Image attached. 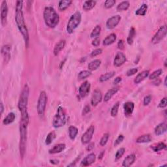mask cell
Wrapping results in <instances>:
<instances>
[{"label": "cell", "instance_id": "cell-1", "mask_svg": "<svg viewBox=\"0 0 167 167\" xmlns=\"http://www.w3.org/2000/svg\"><path fill=\"white\" fill-rule=\"evenodd\" d=\"M23 1H17L16 3V13H15V21L16 26L20 32L23 36V38L24 39L25 45L26 48L28 47L29 41V36L28 30L26 26L24 13H23Z\"/></svg>", "mask_w": 167, "mask_h": 167}, {"label": "cell", "instance_id": "cell-2", "mask_svg": "<svg viewBox=\"0 0 167 167\" xmlns=\"http://www.w3.org/2000/svg\"><path fill=\"white\" fill-rule=\"evenodd\" d=\"M29 96V88L28 84H26L22 90L18 103V108L20 112H21V119H29V114L28 112Z\"/></svg>", "mask_w": 167, "mask_h": 167}, {"label": "cell", "instance_id": "cell-3", "mask_svg": "<svg viewBox=\"0 0 167 167\" xmlns=\"http://www.w3.org/2000/svg\"><path fill=\"white\" fill-rule=\"evenodd\" d=\"M43 18L46 25L51 28H56L59 22V16L52 7H46L43 12Z\"/></svg>", "mask_w": 167, "mask_h": 167}, {"label": "cell", "instance_id": "cell-4", "mask_svg": "<svg viewBox=\"0 0 167 167\" xmlns=\"http://www.w3.org/2000/svg\"><path fill=\"white\" fill-rule=\"evenodd\" d=\"M29 120L21 119L20 123V143H19V150L20 155L22 159L24 158L26 153V142H27V135H28V126Z\"/></svg>", "mask_w": 167, "mask_h": 167}, {"label": "cell", "instance_id": "cell-5", "mask_svg": "<svg viewBox=\"0 0 167 167\" xmlns=\"http://www.w3.org/2000/svg\"><path fill=\"white\" fill-rule=\"evenodd\" d=\"M67 121V116L65 109L62 106H59L57 109L56 114L53 118L52 125L55 128H59L64 126Z\"/></svg>", "mask_w": 167, "mask_h": 167}, {"label": "cell", "instance_id": "cell-6", "mask_svg": "<svg viewBox=\"0 0 167 167\" xmlns=\"http://www.w3.org/2000/svg\"><path fill=\"white\" fill-rule=\"evenodd\" d=\"M81 21L82 15L79 11L75 12L71 16L69 21H68L67 25V31L69 34H71L75 31V30L77 28L78 26L81 24Z\"/></svg>", "mask_w": 167, "mask_h": 167}, {"label": "cell", "instance_id": "cell-7", "mask_svg": "<svg viewBox=\"0 0 167 167\" xmlns=\"http://www.w3.org/2000/svg\"><path fill=\"white\" fill-rule=\"evenodd\" d=\"M47 95L45 91H42L40 93V95L37 101V110L39 116L42 118L44 116L46 103H47Z\"/></svg>", "mask_w": 167, "mask_h": 167}, {"label": "cell", "instance_id": "cell-8", "mask_svg": "<svg viewBox=\"0 0 167 167\" xmlns=\"http://www.w3.org/2000/svg\"><path fill=\"white\" fill-rule=\"evenodd\" d=\"M166 26L163 25L159 28L158 31L156 32L154 36L152 39V43L153 45H157L161 42L166 35Z\"/></svg>", "mask_w": 167, "mask_h": 167}, {"label": "cell", "instance_id": "cell-9", "mask_svg": "<svg viewBox=\"0 0 167 167\" xmlns=\"http://www.w3.org/2000/svg\"><path fill=\"white\" fill-rule=\"evenodd\" d=\"M95 132V126L94 125H91L86 130V131L84 133L81 138V142L83 144H89L91 141L93 135L94 134Z\"/></svg>", "mask_w": 167, "mask_h": 167}, {"label": "cell", "instance_id": "cell-10", "mask_svg": "<svg viewBox=\"0 0 167 167\" xmlns=\"http://www.w3.org/2000/svg\"><path fill=\"white\" fill-rule=\"evenodd\" d=\"M8 6L7 3L6 1H3L1 5V25L5 26L7 24V20L8 15Z\"/></svg>", "mask_w": 167, "mask_h": 167}, {"label": "cell", "instance_id": "cell-11", "mask_svg": "<svg viewBox=\"0 0 167 167\" xmlns=\"http://www.w3.org/2000/svg\"><path fill=\"white\" fill-rule=\"evenodd\" d=\"M90 88H91V84L88 81H85L79 87L78 93L79 95L81 98H84L89 94Z\"/></svg>", "mask_w": 167, "mask_h": 167}, {"label": "cell", "instance_id": "cell-12", "mask_svg": "<svg viewBox=\"0 0 167 167\" xmlns=\"http://www.w3.org/2000/svg\"><path fill=\"white\" fill-rule=\"evenodd\" d=\"M120 21H121V16L119 15H115L112 17L109 18L106 23V26L108 29H112L115 28L118 25Z\"/></svg>", "mask_w": 167, "mask_h": 167}, {"label": "cell", "instance_id": "cell-13", "mask_svg": "<svg viewBox=\"0 0 167 167\" xmlns=\"http://www.w3.org/2000/svg\"><path fill=\"white\" fill-rule=\"evenodd\" d=\"M103 99V95L101 91L99 89H96L93 93L91 99V105L93 106H97L101 102Z\"/></svg>", "mask_w": 167, "mask_h": 167}, {"label": "cell", "instance_id": "cell-14", "mask_svg": "<svg viewBox=\"0 0 167 167\" xmlns=\"http://www.w3.org/2000/svg\"><path fill=\"white\" fill-rule=\"evenodd\" d=\"M127 60L125 55L122 52H118L114 59V65L116 67H120L124 64Z\"/></svg>", "mask_w": 167, "mask_h": 167}, {"label": "cell", "instance_id": "cell-15", "mask_svg": "<svg viewBox=\"0 0 167 167\" xmlns=\"http://www.w3.org/2000/svg\"><path fill=\"white\" fill-rule=\"evenodd\" d=\"M96 160V155L95 154H94L93 153H89V155H87L86 157H85L84 159L81 162V166H88L91 165L92 164H93V163Z\"/></svg>", "mask_w": 167, "mask_h": 167}, {"label": "cell", "instance_id": "cell-16", "mask_svg": "<svg viewBox=\"0 0 167 167\" xmlns=\"http://www.w3.org/2000/svg\"><path fill=\"white\" fill-rule=\"evenodd\" d=\"M1 54L5 63H7L11 59V46L9 45L3 46L1 48Z\"/></svg>", "mask_w": 167, "mask_h": 167}, {"label": "cell", "instance_id": "cell-17", "mask_svg": "<svg viewBox=\"0 0 167 167\" xmlns=\"http://www.w3.org/2000/svg\"><path fill=\"white\" fill-rule=\"evenodd\" d=\"M135 108V104L134 103L131 101L126 102L124 105H123V109H124V113L125 116L127 117H129L131 116Z\"/></svg>", "mask_w": 167, "mask_h": 167}, {"label": "cell", "instance_id": "cell-18", "mask_svg": "<svg viewBox=\"0 0 167 167\" xmlns=\"http://www.w3.org/2000/svg\"><path fill=\"white\" fill-rule=\"evenodd\" d=\"M149 75V71L148 70H145L141 73H138L137 76H136V78L134 80V82L136 84H138L140 82H142L144 80H145Z\"/></svg>", "mask_w": 167, "mask_h": 167}, {"label": "cell", "instance_id": "cell-19", "mask_svg": "<svg viewBox=\"0 0 167 167\" xmlns=\"http://www.w3.org/2000/svg\"><path fill=\"white\" fill-rule=\"evenodd\" d=\"M136 160V156L135 154H130L127 155L123 160L122 163V166L128 167L131 166L135 163Z\"/></svg>", "mask_w": 167, "mask_h": 167}, {"label": "cell", "instance_id": "cell-20", "mask_svg": "<svg viewBox=\"0 0 167 167\" xmlns=\"http://www.w3.org/2000/svg\"><path fill=\"white\" fill-rule=\"evenodd\" d=\"M66 148V146L65 144H58L55 145L52 148L49 150V153L51 154H56V153H61L63 151H64Z\"/></svg>", "mask_w": 167, "mask_h": 167}, {"label": "cell", "instance_id": "cell-21", "mask_svg": "<svg viewBox=\"0 0 167 167\" xmlns=\"http://www.w3.org/2000/svg\"><path fill=\"white\" fill-rule=\"evenodd\" d=\"M119 88L118 87H116V88H113L111 89H109L108 91L106 93V94L105 95V97H104V101L105 102H108L110 100H111L112 98V97L114 95H115L117 93H118V92L119 91Z\"/></svg>", "mask_w": 167, "mask_h": 167}, {"label": "cell", "instance_id": "cell-22", "mask_svg": "<svg viewBox=\"0 0 167 167\" xmlns=\"http://www.w3.org/2000/svg\"><path fill=\"white\" fill-rule=\"evenodd\" d=\"M65 44H66V41H65V40H64V39L60 40V41L58 43H56L55 46H54V56H56L59 54V52H61L63 48H64Z\"/></svg>", "mask_w": 167, "mask_h": 167}, {"label": "cell", "instance_id": "cell-23", "mask_svg": "<svg viewBox=\"0 0 167 167\" xmlns=\"http://www.w3.org/2000/svg\"><path fill=\"white\" fill-rule=\"evenodd\" d=\"M167 130L166 125L165 123H161L158 125H157L156 127L154 129V133L156 135L160 136L166 133Z\"/></svg>", "mask_w": 167, "mask_h": 167}, {"label": "cell", "instance_id": "cell-24", "mask_svg": "<svg viewBox=\"0 0 167 167\" xmlns=\"http://www.w3.org/2000/svg\"><path fill=\"white\" fill-rule=\"evenodd\" d=\"M117 39V36L115 33H111L109 35H108L103 41V45L105 46H109L116 41Z\"/></svg>", "mask_w": 167, "mask_h": 167}, {"label": "cell", "instance_id": "cell-25", "mask_svg": "<svg viewBox=\"0 0 167 167\" xmlns=\"http://www.w3.org/2000/svg\"><path fill=\"white\" fill-rule=\"evenodd\" d=\"M73 1L71 0H61L59 2L58 9L60 11H65V9H67L71 5Z\"/></svg>", "mask_w": 167, "mask_h": 167}, {"label": "cell", "instance_id": "cell-26", "mask_svg": "<svg viewBox=\"0 0 167 167\" xmlns=\"http://www.w3.org/2000/svg\"><path fill=\"white\" fill-rule=\"evenodd\" d=\"M101 64V61L100 59H95L90 62L88 64V69L90 71H93L97 69Z\"/></svg>", "mask_w": 167, "mask_h": 167}, {"label": "cell", "instance_id": "cell-27", "mask_svg": "<svg viewBox=\"0 0 167 167\" xmlns=\"http://www.w3.org/2000/svg\"><path fill=\"white\" fill-rule=\"evenodd\" d=\"M115 75H116V73L114 71H111V72L106 73H105V74H103L100 76L99 82H106L107 81H108V80L114 77V76H115Z\"/></svg>", "mask_w": 167, "mask_h": 167}, {"label": "cell", "instance_id": "cell-28", "mask_svg": "<svg viewBox=\"0 0 167 167\" xmlns=\"http://www.w3.org/2000/svg\"><path fill=\"white\" fill-rule=\"evenodd\" d=\"M152 136L149 134L143 135L142 136H140L139 137L136 139V142L138 144L141 143H148L152 141Z\"/></svg>", "mask_w": 167, "mask_h": 167}, {"label": "cell", "instance_id": "cell-29", "mask_svg": "<svg viewBox=\"0 0 167 167\" xmlns=\"http://www.w3.org/2000/svg\"><path fill=\"white\" fill-rule=\"evenodd\" d=\"M16 118V116L13 112L9 113L7 116L5 118H4L3 121V123L5 125H7L11 124L13 122L15 121V119Z\"/></svg>", "mask_w": 167, "mask_h": 167}, {"label": "cell", "instance_id": "cell-30", "mask_svg": "<svg viewBox=\"0 0 167 167\" xmlns=\"http://www.w3.org/2000/svg\"><path fill=\"white\" fill-rule=\"evenodd\" d=\"M78 133V129L75 126H70L69 127V136L72 140H74Z\"/></svg>", "mask_w": 167, "mask_h": 167}, {"label": "cell", "instance_id": "cell-31", "mask_svg": "<svg viewBox=\"0 0 167 167\" xmlns=\"http://www.w3.org/2000/svg\"><path fill=\"white\" fill-rule=\"evenodd\" d=\"M96 3V1H86L84 3L82 8L85 11H89L95 7Z\"/></svg>", "mask_w": 167, "mask_h": 167}, {"label": "cell", "instance_id": "cell-32", "mask_svg": "<svg viewBox=\"0 0 167 167\" xmlns=\"http://www.w3.org/2000/svg\"><path fill=\"white\" fill-rule=\"evenodd\" d=\"M148 8V5L146 4V3H143V4L136 10L135 12V15L137 16H145L147 12Z\"/></svg>", "mask_w": 167, "mask_h": 167}, {"label": "cell", "instance_id": "cell-33", "mask_svg": "<svg viewBox=\"0 0 167 167\" xmlns=\"http://www.w3.org/2000/svg\"><path fill=\"white\" fill-rule=\"evenodd\" d=\"M130 7V3L128 1H124L119 3L117 6V11H127Z\"/></svg>", "mask_w": 167, "mask_h": 167}, {"label": "cell", "instance_id": "cell-34", "mask_svg": "<svg viewBox=\"0 0 167 167\" xmlns=\"http://www.w3.org/2000/svg\"><path fill=\"white\" fill-rule=\"evenodd\" d=\"M135 35H136V30L134 28H131V29H130L127 39V42L129 45H131L133 43Z\"/></svg>", "mask_w": 167, "mask_h": 167}, {"label": "cell", "instance_id": "cell-35", "mask_svg": "<svg viewBox=\"0 0 167 167\" xmlns=\"http://www.w3.org/2000/svg\"><path fill=\"white\" fill-rule=\"evenodd\" d=\"M152 149L153 150V152H159L161 150L166 149V145L164 142H159L157 144L153 145L152 147Z\"/></svg>", "mask_w": 167, "mask_h": 167}, {"label": "cell", "instance_id": "cell-36", "mask_svg": "<svg viewBox=\"0 0 167 167\" xmlns=\"http://www.w3.org/2000/svg\"><path fill=\"white\" fill-rule=\"evenodd\" d=\"M101 27L99 25L96 26L95 28L93 29V31H92L91 34H90V37L91 38H96L98 37L101 34Z\"/></svg>", "mask_w": 167, "mask_h": 167}, {"label": "cell", "instance_id": "cell-37", "mask_svg": "<svg viewBox=\"0 0 167 167\" xmlns=\"http://www.w3.org/2000/svg\"><path fill=\"white\" fill-rule=\"evenodd\" d=\"M56 133L54 131H51L50 132L47 136H46V140H45V144L46 145H50L53 142V140H54L56 138Z\"/></svg>", "mask_w": 167, "mask_h": 167}, {"label": "cell", "instance_id": "cell-38", "mask_svg": "<svg viewBox=\"0 0 167 167\" xmlns=\"http://www.w3.org/2000/svg\"><path fill=\"white\" fill-rule=\"evenodd\" d=\"M91 75H92L91 71L84 70V71H82L78 73V78L79 80H84V79H86L87 78H88L89 76H90Z\"/></svg>", "mask_w": 167, "mask_h": 167}, {"label": "cell", "instance_id": "cell-39", "mask_svg": "<svg viewBox=\"0 0 167 167\" xmlns=\"http://www.w3.org/2000/svg\"><path fill=\"white\" fill-rule=\"evenodd\" d=\"M163 73V70L161 69H159L156 71H153L151 75L149 76V79L150 80H155L158 78L160 76L162 75Z\"/></svg>", "mask_w": 167, "mask_h": 167}, {"label": "cell", "instance_id": "cell-40", "mask_svg": "<svg viewBox=\"0 0 167 167\" xmlns=\"http://www.w3.org/2000/svg\"><path fill=\"white\" fill-rule=\"evenodd\" d=\"M119 107V102H117L116 104L112 106L111 111V114L112 117H116L117 115H118Z\"/></svg>", "mask_w": 167, "mask_h": 167}, {"label": "cell", "instance_id": "cell-41", "mask_svg": "<svg viewBox=\"0 0 167 167\" xmlns=\"http://www.w3.org/2000/svg\"><path fill=\"white\" fill-rule=\"evenodd\" d=\"M125 152V149L124 148H121L119 149L118 151H117L116 155H115V158L116 161L122 158V157L124 155V153Z\"/></svg>", "mask_w": 167, "mask_h": 167}, {"label": "cell", "instance_id": "cell-42", "mask_svg": "<svg viewBox=\"0 0 167 167\" xmlns=\"http://www.w3.org/2000/svg\"><path fill=\"white\" fill-rule=\"evenodd\" d=\"M109 134L108 133H105V134L102 136V138L100 140V145L101 146H105L108 142V140L109 139Z\"/></svg>", "mask_w": 167, "mask_h": 167}, {"label": "cell", "instance_id": "cell-43", "mask_svg": "<svg viewBox=\"0 0 167 167\" xmlns=\"http://www.w3.org/2000/svg\"><path fill=\"white\" fill-rule=\"evenodd\" d=\"M115 0H106L105 2V7L106 9H111L116 4Z\"/></svg>", "mask_w": 167, "mask_h": 167}, {"label": "cell", "instance_id": "cell-44", "mask_svg": "<svg viewBox=\"0 0 167 167\" xmlns=\"http://www.w3.org/2000/svg\"><path fill=\"white\" fill-rule=\"evenodd\" d=\"M123 140H124V136H123V135H119L118 136V137L117 138L116 140H115L114 145V146H118L119 144H121L123 142Z\"/></svg>", "mask_w": 167, "mask_h": 167}, {"label": "cell", "instance_id": "cell-45", "mask_svg": "<svg viewBox=\"0 0 167 167\" xmlns=\"http://www.w3.org/2000/svg\"><path fill=\"white\" fill-rule=\"evenodd\" d=\"M152 100V95H147L146 96L144 99V101H143V104L144 106H148L150 103H151Z\"/></svg>", "mask_w": 167, "mask_h": 167}, {"label": "cell", "instance_id": "cell-46", "mask_svg": "<svg viewBox=\"0 0 167 167\" xmlns=\"http://www.w3.org/2000/svg\"><path fill=\"white\" fill-rule=\"evenodd\" d=\"M102 52H103V50L101 48H97L92 52L91 57H92V58H94V57H96L97 56L102 54Z\"/></svg>", "mask_w": 167, "mask_h": 167}, {"label": "cell", "instance_id": "cell-47", "mask_svg": "<svg viewBox=\"0 0 167 167\" xmlns=\"http://www.w3.org/2000/svg\"><path fill=\"white\" fill-rule=\"evenodd\" d=\"M137 72H138V69L137 68H133V69L128 70V71H127L126 75L127 76H133L134 75H135Z\"/></svg>", "mask_w": 167, "mask_h": 167}, {"label": "cell", "instance_id": "cell-48", "mask_svg": "<svg viewBox=\"0 0 167 167\" xmlns=\"http://www.w3.org/2000/svg\"><path fill=\"white\" fill-rule=\"evenodd\" d=\"M167 105V102H166V98L164 97L163 98L161 101H160L159 104V107L161 108H164Z\"/></svg>", "mask_w": 167, "mask_h": 167}, {"label": "cell", "instance_id": "cell-49", "mask_svg": "<svg viewBox=\"0 0 167 167\" xmlns=\"http://www.w3.org/2000/svg\"><path fill=\"white\" fill-rule=\"evenodd\" d=\"M125 47V42L122 39H120L118 42V48L120 50H123Z\"/></svg>", "mask_w": 167, "mask_h": 167}, {"label": "cell", "instance_id": "cell-50", "mask_svg": "<svg viewBox=\"0 0 167 167\" xmlns=\"http://www.w3.org/2000/svg\"><path fill=\"white\" fill-rule=\"evenodd\" d=\"M100 43H101V41H100V39L99 37H96L92 41V44L93 46H95V47H97V46H99Z\"/></svg>", "mask_w": 167, "mask_h": 167}, {"label": "cell", "instance_id": "cell-51", "mask_svg": "<svg viewBox=\"0 0 167 167\" xmlns=\"http://www.w3.org/2000/svg\"><path fill=\"white\" fill-rule=\"evenodd\" d=\"M90 112V106L89 105H86L84 108L83 109V115H86V114H88V112Z\"/></svg>", "mask_w": 167, "mask_h": 167}, {"label": "cell", "instance_id": "cell-52", "mask_svg": "<svg viewBox=\"0 0 167 167\" xmlns=\"http://www.w3.org/2000/svg\"><path fill=\"white\" fill-rule=\"evenodd\" d=\"M94 146H95V144L94 143H89V145L87 147V148L86 149L88 150V151H91V150L93 149V148H94Z\"/></svg>", "mask_w": 167, "mask_h": 167}, {"label": "cell", "instance_id": "cell-53", "mask_svg": "<svg viewBox=\"0 0 167 167\" xmlns=\"http://www.w3.org/2000/svg\"><path fill=\"white\" fill-rule=\"evenodd\" d=\"M121 81L122 78L120 77V76H118V77H116L114 81V84H119Z\"/></svg>", "mask_w": 167, "mask_h": 167}, {"label": "cell", "instance_id": "cell-54", "mask_svg": "<svg viewBox=\"0 0 167 167\" xmlns=\"http://www.w3.org/2000/svg\"><path fill=\"white\" fill-rule=\"evenodd\" d=\"M50 163H52L53 165H58L59 163V160H57V159H51L50 160Z\"/></svg>", "mask_w": 167, "mask_h": 167}, {"label": "cell", "instance_id": "cell-55", "mask_svg": "<svg viewBox=\"0 0 167 167\" xmlns=\"http://www.w3.org/2000/svg\"><path fill=\"white\" fill-rule=\"evenodd\" d=\"M155 81L153 82V84H155V86H159L160 84H161V80H159L158 78H157V79H155Z\"/></svg>", "mask_w": 167, "mask_h": 167}, {"label": "cell", "instance_id": "cell-56", "mask_svg": "<svg viewBox=\"0 0 167 167\" xmlns=\"http://www.w3.org/2000/svg\"><path fill=\"white\" fill-rule=\"evenodd\" d=\"M0 110H1V115H2V114L4 111V106H3V103H1V105H0Z\"/></svg>", "mask_w": 167, "mask_h": 167}, {"label": "cell", "instance_id": "cell-57", "mask_svg": "<svg viewBox=\"0 0 167 167\" xmlns=\"http://www.w3.org/2000/svg\"><path fill=\"white\" fill-rule=\"evenodd\" d=\"M104 153H105V152H104V151H103V152H101V153H100V154L99 155V159H101L103 158V155H104Z\"/></svg>", "mask_w": 167, "mask_h": 167}, {"label": "cell", "instance_id": "cell-58", "mask_svg": "<svg viewBox=\"0 0 167 167\" xmlns=\"http://www.w3.org/2000/svg\"><path fill=\"white\" fill-rule=\"evenodd\" d=\"M166 77H165V82H164V84H165V86H166Z\"/></svg>", "mask_w": 167, "mask_h": 167}, {"label": "cell", "instance_id": "cell-59", "mask_svg": "<svg viewBox=\"0 0 167 167\" xmlns=\"http://www.w3.org/2000/svg\"><path fill=\"white\" fill-rule=\"evenodd\" d=\"M165 67H166V59H165Z\"/></svg>", "mask_w": 167, "mask_h": 167}]
</instances>
